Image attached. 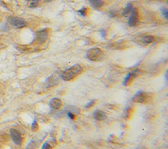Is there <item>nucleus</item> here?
Segmentation results:
<instances>
[{
	"instance_id": "obj_10",
	"label": "nucleus",
	"mask_w": 168,
	"mask_h": 149,
	"mask_svg": "<svg viewBox=\"0 0 168 149\" xmlns=\"http://www.w3.org/2000/svg\"><path fill=\"white\" fill-rule=\"evenodd\" d=\"M93 117L95 120L97 121H103L107 118V114H105V112L100 110H97L94 112Z\"/></svg>"
},
{
	"instance_id": "obj_14",
	"label": "nucleus",
	"mask_w": 168,
	"mask_h": 149,
	"mask_svg": "<svg viewBox=\"0 0 168 149\" xmlns=\"http://www.w3.org/2000/svg\"><path fill=\"white\" fill-rule=\"evenodd\" d=\"M142 42L145 44H149L154 42L156 40V38L154 36H145L142 38Z\"/></svg>"
},
{
	"instance_id": "obj_4",
	"label": "nucleus",
	"mask_w": 168,
	"mask_h": 149,
	"mask_svg": "<svg viewBox=\"0 0 168 149\" xmlns=\"http://www.w3.org/2000/svg\"><path fill=\"white\" fill-rule=\"evenodd\" d=\"M7 21L10 25L16 28H22L26 26V22L24 19L18 17H9Z\"/></svg>"
},
{
	"instance_id": "obj_6",
	"label": "nucleus",
	"mask_w": 168,
	"mask_h": 149,
	"mask_svg": "<svg viewBox=\"0 0 168 149\" xmlns=\"http://www.w3.org/2000/svg\"><path fill=\"white\" fill-rule=\"evenodd\" d=\"M10 135L11 137L12 140L16 145H20L23 143V138H22L21 134L15 129H11L10 130Z\"/></svg>"
},
{
	"instance_id": "obj_5",
	"label": "nucleus",
	"mask_w": 168,
	"mask_h": 149,
	"mask_svg": "<svg viewBox=\"0 0 168 149\" xmlns=\"http://www.w3.org/2000/svg\"><path fill=\"white\" fill-rule=\"evenodd\" d=\"M131 15L128 21V24L129 26H135L139 22V13L136 8H133L131 11Z\"/></svg>"
},
{
	"instance_id": "obj_12",
	"label": "nucleus",
	"mask_w": 168,
	"mask_h": 149,
	"mask_svg": "<svg viewBox=\"0 0 168 149\" xmlns=\"http://www.w3.org/2000/svg\"><path fill=\"white\" fill-rule=\"evenodd\" d=\"M40 141H31L28 145H27L26 149H36L39 147V145H40Z\"/></svg>"
},
{
	"instance_id": "obj_22",
	"label": "nucleus",
	"mask_w": 168,
	"mask_h": 149,
	"mask_svg": "<svg viewBox=\"0 0 168 149\" xmlns=\"http://www.w3.org/2000/svg\"><path fill=\"white\" fill-rule=\"evenodd\" d=\"M101 35H102L103 37H104V38H105V36H106V32H105V31H104V30L101 31Z\"/></svg>"
},
{
	"instance_id": "obj_11",
	"label": "nucleus",
	"mask_w": 168,
	"mask_h": 149,
	"mask_svg": "<svg viewBox=\"0 0 168 149\" xmlns=\"http://www.w3.org/2000/svg\"><path fill=\"white\" fill-rule=\"evenodd\" d=\"M56 145V142L55 140L48 141L42 145L41 149H52Z\"/></svg>"
},
{
	"instance_id": "obj_15",
	"label": "nucleus",
	"mask_w": 168,
	"mask_h": 149,
	"mask_svg": "<svg viewBox=\"0 0 168 149\" xmlns=\"http://www.w3.org/2000/svg\"><path fill=\"white\" fill-rule=\"evenodd\" d=\"M133 9V7H132V5L131 3H128L127 6H126V7L124 9V10L123 11V13H122V15L123 16H127L128 14H129L131 11H132V10Z\"/></svg>"
},
{
	"instance_id": "obj_1",
	"label": "nucleus",
	"mask_w": 168,
	"mask_h": 149,
	"mask_svg": "<svg viewBox=\"0 0 168 149\" xmlns=\"http://www.w3.org/2000/svg\"><path fill=\"white\" fill-rule=\"evenodd\" d=\"M83 68L80 64H75V65L70 67V68L63 72L62 74V78L66 81L73 80L76 77L83 72Z\"/></svg>"
},
{
	"instance_id": "obj_8",
	"label": "nucleus",
	"mask_w": 168,
	"mask_h": 149,
	"mask_svg": "<svg viewBox=\"0 0 168 149\" xmlns=\"http://www.w3.org/2000/svg\"><path fill=\"white\" fill-rule=\"evenodd\" d=\"M48 37V32L45 30L39 31L36 33V41L37 43L41 44L45 42Z\"/></svg>"
},
{
	"instance_id": "obj_20",
	"label": "nucleus",
	"mask_w": 168,
	"mask_h": 149,
	"mask_svg": "<svg viewBox=\"0 0 168 149\" xmlns=\"http://www.w3.org/2000/svg\"><path fill=\"white\" fill-rule=\"evenodd\" d=\"M86 11H87V10H86V8H83V9L79 10L78 13H80L81 15L85 16V15H86Z\"/></svg>"
},
{
	"instance_id": "obj_3",
	"label": "nucleus",
	"mask_w": 168,
	"mask_h": 149,
	"mask_svg": "<svg viewBox=\"0 0 168 149\" xmlns=\"http://www.w3.org/2000/svg\"><path fill=\"white\" fill-rule=\"evenodd\" d=\"M86 56L91 61H99L103 59V51L102 49L98 48H91L88 50Z\"/></svg>"
},
{
	"instance_id": "obj_17",
	"label": "nucleus",
	"mask_w": 168,
	"mask_h": 149,
	"mask_svg": "<svg viewBox=\"0 0 168 149\" xmlns=\"http://www.w3.org/2000/svg\"><path fill=\"white\" fill-rule=\"evenodd\" d=\"M132 110L131 108H127V110H125V112L124 114V118L125 119H129L132 116Z\"/></svg>"
},
{
	"instance_id": "obj_13",
	"label": "nucleus",
	"mask_w": 168,
	"mask_h": 149,
	"mask_svg": "<svg viewBox=\"0 0 168 149\" xmlns=\"http://www.w3.org/2000/svg\"><path fill=\"white\" fill-rule=\"evenodd\" d=\"M89 3L94 8H99L103 6V0H89Z\"/></svg>"
},
{
	"instance_id": "obj_16",
	"label": "nucleus",
	"mask_w": 168,
	"mask_h": 149,
	"mask_svg": "<svg viewBox=\"0 0 168 149\" xmlns=\"http://www.w3.org/2000/svg\"><path fill=\"white\" fill-rule=\"evenodd\" d=\"M31 130L34 132H36V131H38L39 130V125L38 123V121L36 120H34L33 121V123H32V126H31Z\"/></svg>"
},
{
	"instance_id": "obj_21",
	"label": "nucleus",
	"mask_w": 168,
	"mask_h": 149,
	"mask_svg": "<svg viewBox=\"0 0 168 149\" xmlns=\"http://www.w3.org/2000/svg\"><path fill=\"white\" fill-rule=\"evenodd\" d=\"M95 101H91L87 105H86V108H91V107H92V106L94 105V104H95Z\"/></svg>"
},
{
	"instance_id": "obj_7",
	"label": "nucleus",
	"mask_w": 168,
	"mask_h": 149,
	"mask_svg": "<svg viewBox=\"0 0 168 149\" xmlns=\"http://www.w3.org/2000/svg\"><path fill=\"white\" fill-rule=\"evenodd\" d=\"M138 73H139V70H136L131 72L128 74L127 76L125 77L124 81H123V85L125 86H129L132 83V81L134 80V79L137 76Z\"/></svg>"
},
{
	"instance_id": "obj_9",
	"label": "nucleus",
	"mask_w": 168,
	"mask_h": 149,
	"mask_svg": "<svg viewBox=\"0 0 168 149\" xmlns=\"http://www.w3.org/2000/svg\"><path fill=\"white\" fill-rule=\"evenodd\" d=\"M49 106L54 110H59L63 106V102L60 99L53 98L49 103Z\"/></svg>"
},
{
	"instance_id": "obj_18",
	"label": "nucleus",
	"mask_w": 168,
	"mask_h": 149,
	"mask_svg": "<svg viewBox=\"0 0 168 149\" xmlns=\"http://www.w3.org/2000/svg\"><path fill=\"white\" fill-rule=\"evenodd\" d=\"M67 115L69 117V118H70L71 120H74V119L76 118V114L72 112L70 110H69L67 112Z\"/></svg>"
},
{
	"instance_id": "obj_2",
	"label": "nucleus",
	"mask_w": 168,
	"mask_h": 149,
	"mask_svg": "<svg viewBox=\"0 0 168 149\" xmlns=\"http://www.w3.org/2000/svg\"><path fill=\"white\" fill-rule=\"evenodd\" d=\"M152 100V94L140 91L138 92L136 95L133 97L132 101L135 103L146 104L151 102Z\"/></svg>"
},
{
	"instance_id": "obj_19",
	"label": "nucleus",
	"mask_w": 168,
	"mask_h": 149,
	"mask_svg": "<svg viewBox=\"0 0 168 149\" xmlns=\"http://www.w3.org/2000/svg\"><path fill=\"white\" fill-rule=\"evenodd\" d=\"M162 12L163 16H164L165 19H167V17H168V12H167V9H165V8L162 9Z\"/></svg>"
}]
</instances>
